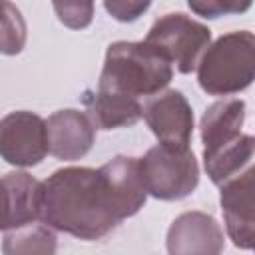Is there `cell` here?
Here are the masks:
<instances>
[{
  "label": "cell",
  "instance_id": "8992f818",
  "mask_svg": "<svg viewBox=\"0 0 255 255\" xmlns=\"http://www.w3.org/2000/svg\"><path fill=\"white\" fill-rule=\"evenodd\" d=\"M2 159L16 167L38 165L50 153L48 124L34 112H10L0 122Z\"/></svg>",
  "mask_w": 255,
  "mask_h": 255
},
{
  "label": "cell",
  "instance_id": "9a60e30c",
  "mask_svg": "<svg viewBox=\"0 0 255 255\" xmlns=\"http://www.w3.org/2000/svg\"><path fill=\"white\" fill-rule=\"evenodd\" d=\"M245 120V102L239 98H227L211 104L199 124L203 153H211L217 147L229 143L241 133Z\"/></svg>",
  "mask_w": 255,
  "mask_h": 255
},
{
  "label": "cell",
  "instance_id": "7c38bea8",
  "mask_svg": "<svg viewBox=\"0 0 255 255\" xmlns=\"http://www.w3.org/2000/svg\"><path fill=\"white\" fill-rule=\"evenodd\" d=\"M100 171L112 191L120 217L126 219L135 215L149 195L139 171V157L116 155L114 159L104 163Z\"/></svg>",
  "mask_w": 255,
  "mask_h": 255
},
{
  "label": "cell",
  "instance_id": "5b68a950",
  "mask_svg": "<svg viewBox=\"0 0 255 255\" xmlns=\"http://www.w3.org/2000/svg\"><path fill=\"white\" fill-rule=\"evenodd\" d=\"M145 42L165 56L181 74L197 70L205 50L211 44V30L179 12L165 14L153 22Z\"/></svg>",
  "mask_w": 255,
  "mask_h": 255
},
{
  "label": "cell",
  "instance_id": "ac0fdd59",
  "mask_svg": "<svg viewBox=\"0 0 255 255\" xmlns=\"http://www.w3.org/2000/svg\"><path fill=\"white\" fill-rule=\"evenodd\" d=\"M58 20L70 30H84L94 20V0H52Z\"/></svg>",
  "mask_w": 255,
  "mask_h": 255
},
{
  "label": "cell",
  "instance_id": "6da1fadb",
  "mask_svg": "<svg viewBox=\"0 0 255 255\" xmlns=\"http://www.w3.org/2000/svg\"><path fill=\"white\" fill-rule=\"evenodd\" d=\"M40 221L78 239L96 241L122 217L100 169L64 167L42 181Z\"/></svg>",
  "mask_w": 255,
  "mask_h": 255
},
{
  "label": "cell",
  "instance_id": "277c9868",
  "mask_svg": "<svg viewBox=\"0 0 255 255\" xmlns=\"http://www.w3.org/2000/svg\"><path fill=\"white\" fill-rule=\"evenodd\" d=\"M139 171L149 195L161 201H177L191 195L199 183V165L193 151L153 145L139 157Z\"/></svg>",
  "mask_w": 255,
  "mask_h": 255
},
{
  "label": "cell",
  "instance_id": "9c48e42d",
  "mask_svg": "<svg viewBox=\"0 0 255 255\" xmlns=\"http://www.w3.org/2000/svg\"><path fill=\"white\" fill-rule=\"evenodd\" d=\"M48 137H50V153L62 161H76L84 157L96 139V124L88 116V112H80L74 108L58 110L48 120Z\"/></svg>",
  "mask_w": 255,
  "mask_h": 255
},
{
  "label": "cell",
  "instance_id": "8fae6325",
  "mask_svg": "<svg viewBox=\"0 0 255 255\" xmlns=\"http://www.w3.org/2000/svg\"><path fill=\"white\" fill-rule=\"evenodd\" d=\"M2 231L18 229L40 219L42 181L26 171H10L2 177Z\"/></svg>",
  "mask_w": 255,
  "mask_h": 255
},
{
  "label": "cell",
  "instance_id": "ba28073f",
  "mask_svg": "<svg viewBox=\"0 0 255 255\" xmlns=\"http://www.w3.org/2000/svg\"><path fill=\"white\" fill-rule=\"evenodd\" d=\"M219 223L203 211H185L167 229V251L171 255H215L223 251Z\"/></svg>",
  "mask_w": 255,
  "mask_h": 255
},
{
  "label": "cell",
  "instance_id": "2e32d148",
  "mask_svg": "<svg viewBox=\"0 0 255 255\" xmlns=\"http://www.w3.org/2000/svg\"><path fill=\"white\" fill-rule=\"evenodd\" d=\"M2 251L6 255L16 253H54L56 251V235L48 223H28L18 229L4 231Z\"/></svg>",
  "mask_w": 255,
  "mask_h": 255
},
{
  "label": "cell",
  "instance_id": "3957f363",
  "mask_svg": "<svg viewBox=\"0 0 255 255\" xmlns=\"http://www.w3.org/2000/svg\"><path fill=\"white\" fill-rule=\"evenodd\" d=\"M255 80V34L235 30L217 38L197 66L199 88L209 96L243 92Z\"/></svg>",
  "mask_w": 255,
  "mask_h": 255
},
{
  "label": "cell",
  "instance_id": "e0dca14e",
  "mask_svg": "<svg viewBox=\"0 0 255 255\" xmlns=\"http://www.w3.org/2000/svg\"><path fill=\"white\" fill-rule=\"evenodd\" d=\"M26 44V22L20 10L10 2L2 0V54H20Z\"/></svg>",
  "mask_w": 255,
  "mask_h": 255
},
{
  "label": "cell",
  "instance_id": "5bb4252c",
  "mask_svg": "<svg viewBox=\"0 0 255 255\" xmlns=\"http://www.w3.org/2000/svg\"><path fill=\"white\" fill-rule=\"evenodd\" d=\"M86 104L88 116L98 129L129 128L143 118V106L137 98L110 88H98L96 94L86 100Z\"/></svg>",
  "mask_w": 255,
  "mask_h": 255
},
{
  "label": "cell",
  "instance_id": "7a4b0ae2",
  "mask_svg": "<svg viewBox=\"0 0 255 255\" xmlns=\"http://www.w3.org/2000/svg\"><path fill=\"white\" fill-rule=\"evenodd\" d=\"M173 78V64L143 42H114L108 46L98 88L141 98L155 96Z\"/></svg>",
  "mask_w": 255,
  "mask_h": 255
},
{
  "label": "cell",
  "instance_id": "30bf717a",
  "mask_svg": "<svg viewBox=\"0 0 255 255\" xmlns=\"http://www.w3.org/2000/svg\"><path fill=\"white\" fill-rule=\"evenodd\" d=\"M225 231L235 247L255 249V177L219 187Z\"/></svg>",
  "mask_w": 255,
  "mask_h": 255
},
{
  "label": "cell",
  "instance_id": "d6986e66",
  "mask_svg": "<svg viewBox=\"0 0 255 255\" xmlns=\"http://www.w3.org/2000/svg\"><path fill=\"white\" fill-rule=\"evenodd\" d=\"M253 0H187L189 10L195 16L215 20L229 14H243L251 8Z\"/></svg>",
  "mask_w": 255,
  "mask_h": 255
},
{
  "label": "cell",
  "instance_id": "ffe728a7",
  "mask_svg": "<svg viewBox=\"0 0 255 255\" xmlns=\"http://www.w3.org/2000/svg\"><path fill=\"white\" fill-rule=\"evenodd\" d=\"M151 6V0H104L106 12L118 22H135Z\"/></svg>",
  "mask_w": 255,
  "mask_h": 255
},
{
  "label": "cell",
  "instance_id": "4fadbf2b",
  "mask_svg": "<svg viewBox=\"0 0 255 255\" xmlns=\"http://www.w3.org/2000/svg\"><path fill=\"white\" fill-rule=\"evenodd\" d=\"M203 167L217 187L255 177V137L239 133L215 151L203 153Z\"/></svg>",
  "mask_w": 255,
  "mask_h": 255
},
{
  "label": "cell",
  "instance_id": "52a82bcc",
  "mask_svg": "<svg viewBox=\"0 0 255 255\" xmlns=\"http://www.w3.org/2000/svg\"><path fill=\"white\" fill-rule=\"evenodd\" d=\"M143 118L159 143L187 149L193 133V110L179 90H165L149 98Z\"/></svg>",
  "mask_w": 255,
  "mask_h": 255
}]
</instances>
